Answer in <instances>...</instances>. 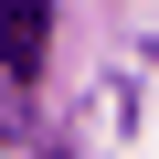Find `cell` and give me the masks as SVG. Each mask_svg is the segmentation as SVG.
<instances>
[{"instance_id": "obj_1", "label": "cell", "mask_w": 159, "mask_h": 159, "mask_svg": "<svg viewBox=\"0 0 159 159\" xmlns=\"http://www.w3.org/2000/svg\"><path fill=\"white\" fill-rule=\"evenodd\" d=\"M53 53V0H0V74H43Z\"/></svg>"}]
</instances>
